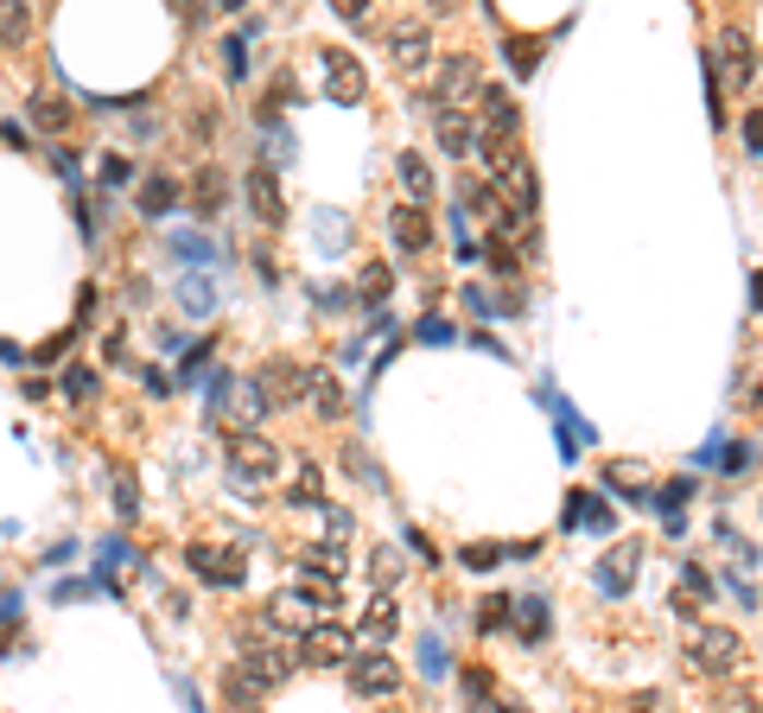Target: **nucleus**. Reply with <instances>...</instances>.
<instances>
[{
	"label": "nucleus",
	"mask_w": 763,
	"mask_h": 713,
	"mask_svg": "<svg viewBox=\"0 0 763 713\" xmlns=\"http://www.w3.org/2000/svg\"><path fill=\"white\" fill-rule=\"evenodd\" d=\"M751 663V643L738 638L731 625H693L688 631V669L700 676H738Z\"/></svg>",
	"instance_id": "obj_1"
},
{
	"label": "nucleus",
	"mask_w": 763,
	"mask_h": 713,
	"mask_svg": "<svg viewBox=\"0 0 763 713\" xmlns=\"http://www.w3.org/2000/svg\"><path fill=\"white\" fill-rule=\"evenodd\" d=\"M484 166H490V191H497L503 204H515V211H528V217H535L541 186H535L528 153H522V147H484Z\"/></svg>",
	"instance_id": "obj_2"
},
{
	"label": "nucleus",
	"mask_w": 763,
	"mask_h": 713,
	"mask_svg": "<svg viewBox=\"0 0 763 713\" xmlns=\"http://www.w3.org/2000/svg\"><path fill=\"white\" fill-rule=\"evenodd\" d=\"M223 465H229V485H236V490H261V485H274V478H281V447H274V440H261V433H236Z\"/></svg>",
	"instance_id": "obj_3"
},
{
	"label": "nucleus",
	"mask_w": 763,
	"mask_h": 713,
	"mask_svg": "<svg viewBox=\"0 0 763 713\" xmlns=\"http://www.w3.org/2000/svg\"><path fill=\"white\" fill-rule=\"evenodd\" d=\"M267 402H261V389L254 382H236V376H211V420H236L242 433H254L261 420H267Z\"/></svg>",
	"instance_id": "obj_4"
},
{
	"label": "nucleus",
	"mask_w": 763,
	"mask_h": 713,
	"mask_svg": "<svg viewBox=\"0 0 763 713\" xmlns=\"http://www.w3.org/2000/svg\"><path fill=\"white\" fill-rule=\"evenodd\" d=\"M484 90V64H477L472 51H452L445 64H439V76H433V96L420 103V109L433 115V109H452V103H465V96H477Z\"/></svg>",
	"instance_id": "obj_5"
},
{
	"label": "nucleus",
	"mask_w": 763,
	"mask_h": 713,
	"mask_svg": "<svg viewBox=\"0 0 763 713\" xmlns=\"http://www.w3.org/2000/svg\"><path fill=\"white\" fill-rule=\"evenodd\" d=\"M344 681H350V694H363V701H389L401 688V669H395L389 650H363V656L344 663Z\"/></svg>",
	"instance_id": "obj_6"
},
{
	"label": "nucleus",
	"mask_w": 763,
	"mask_h": 713,
	"mask_svg": "<svg viewBox=\"0 0 763 713\" xmlns=\"http://www.w3.org/2000/svg\"><path fill=\"white\" fill-rule=\"evenodd\" d=\"M261 618H267V631H274V638H281V631L306 638L312 625H325V599H319V593H274Z\"/></svg>",
	"instance_id": "obj_7"
},
{
	"label": "nucleus",
	"mask_w": 763,
	"mask_h": 713,
	"mask_svg": "<svg viewBox=\"0 0 763 713\" xmlns=\"http://www.w3.org/2000/svg\"><path fill=\"white\" fill-rule=\"evenodd\" d=\"M184 567L204 580V586H242V548H223V542H191L184 548Z\"/></svg>",
	"instance_id": "obj_8"
},
{
	"label": "nucleus",
	"mask_w": 763,
	"mask_h": 713,
	"mask_svg": "<svg viewBox=\"0 0 763 713\" xmlns=\"http://www.w3.org/2000/svg\"><path fill=\"white\" fill-rule=\"evenodd\" d=\"M636 580H643V542H618L605 561L592 567V586H598L605 599H623V593H636Z\"/></svg>",
	"instance_id": "obj_9"
},
{
	"label": "nucleus",
	"mask_w": 763,
	"mask_h": 713,
	"mask_svg": "<svg viewBox=\"0 0 763 713\" xmlns=\"http://www.w3.org/2000/svg\"><path fill=\"white\" fill-rule=\"evenodd\" d=\"M306 370H312V364H299V357H274V364H261V376H254L261 402H267V408H293V402L306 395Z\"/></svg>",
	"instance_id": "obj_10"
},
{
	"label": "nucleus",
	"mask_w": 763,
	"mask_h": 713,
	"mask_svg": "<svg viewBox=\"0 0 763 713\" xmlns=\"http://www.w3.org/2000/svg\"><path fill=\"white\" fill-rule=\"evenodd\" d=\"M389 58H395V71H420L427 58H433V20H389Z\"/></svg>",
	"instance_id": "obj_11"
},
{
	"label": "nucleus",
	"mask_w": 763,
	"mask_h": 713,
	"mask_svg": "<svg viewBox=\"0 0 763 713\" xmlns=\"http://www.w3.org/2000/svg\"><path fill=\"white\" fill-rule=\"evenodd\" d=\"M325 90H331V103H363L369 96V71H363V58L357 51H344V45H331L325 51Z\"/></svg>",
	"instance_id": "obj_12"
},
{
	"label": "nucleus",
	"mask_w": 763,
	"mask_h": 713,
	"mask_svg": "<svg viewBox=\"0 0 763 713\" xmlns=\"http://www.w3.org/2000/svg\"><path fill=\"white\" fill-rule=\"evenodd\" d=\"M293 656H306L312 669H344V663H350V631L325 618V625H312V631L299 638V650H293Z\"/></svg>",
	"instance_id": "obj_13"
},
{
	"label": "nucleus",
	"mask_w": 763,
	"mask_h": 713,
	"mask_svg": "<svg viewBox=\"0 0 763 713\" xmlns=\"http://www.w3.org/2000/svg\"><path fill=\"white\" fill-rule=\"evenodd\" d=\"M242 198H249L254 224H281L287 217V191H281V173L274 166H254L249 179H242Z\"/></svg>",
	"instance_id": "obj_14"
},
{
	"label": "nucleus",
	"mask_w": 763,
	"mask_h": 713,
	"mask_svg": "<svg viewBox=\"0 0 763 713\" xmlns=\"http://www.w3.org/2000/svg\"><path fill=\"white\" fill-rule=\"evenodd\" d=\"M389 236H395L401 256H427V249H433V211L395 204V211H389Z\"/></svg>",
	"instance_id": "obj_15"
},
{
	"label": "nucleus",
	"mask_w": 763,
	"mask_h": 713,
	"mask_svg": "<svg viewBox=\"0 0 763 713\" xmlns=\"http://www.w3.org/2000/svg\"><path fill=\"white\" fill-rule=\"evenodd\" d=\"M713 71H731L738 83H751L758 76V45H751V33H738V26H726L719 33V58H706Z\"/></svg>",
	"instance_id": "obj_16"
},
{
	"label": "nucleus",
	"mask_w": 763,
	"mask_h": 713,
	"mask_svg": "<svg viewBox=\"0 0 763 713\" xmlns=\"http://www.w3.org/2000/svg\"><path fill=\"white\" fill-rule=\"evenodd\" d=\"M433 134H439V147L452 153V159L477 153V121H472V109H433Z\"/></svg>",
	"instance_id": "obj_17"
},
{
	"label": "nucleus",
	"mask_w": 763,
	"mask_h": 713,
	"mask_svg": "<svg viewBox=\"0 0 763 713\" xmlns=\"http://www.w3.org/2000/svg\"><path fill=\"white\" fill-rule=\"evenodd\" d=\"M567 528H592V535H611L618 528V510L598 497V490H573L567 497Z\"/></svg>",
	"instance_id": "obj_18"
},
{
	"label": "nucleus",
	"mask_w": 763,
	"mask_h": 713,
	"mask_svg": "<svg viewBox=\"0 0 763 713\" xmlns=\"http://www.w3.org/2000/svg\"><path fill=\"white\" fill-rule=\"evenodd\" d=\"M509 625H515V638L522 643H547V631H553V611H547L541 593H522V599H509Z\"/></svg>",
	"instance_id": "obj_19"
},
{
	"label": "nucleus",
	"mask_w": 763,
	"mask_h": 713,
	"mask_svg": "<svg viewBox=\"0 0 763 713\" xmlns=\"http://www.w3.org/2000/svg\"><path fill=\"white\" fill-rule=\"evenodd\" d=\"M395 173H401V186H407V204H433V191H439V179H433V159L427 153H401L395 159Z\"/></svg>",
	"instance_id": "obj_20"
},
{
	"label": "nucleus",
	"mask_w": 763,
	"mask_h": 713,
	"mask_svg": "<svg viewBox=\"0 0 763 713\" xmlns=\"http://www.w3.org/2000/svg\"><path fill=\"white\" fill-rule=\"evenodd\" d=\"M299 402H312L319 420H337V414H344V382L331 370H306V395H299Z\"/></svg>",
	"instance_id": "obj_21"
},
{
	"label": "nucleus",
	"mask_w": 763,
	"mask_h": 713,
	"mask_svg": "<svg viewBox=\"0 0 763 713\" xmlns=\"http://www.w3.org/2000/svg\"><path fill=\"white\" fill-rule=\"evenodd\" d=\"M38 33V13L33 7H20V0H0V45L7 51H26Z\"/></svg>",
	"instance_id": "obj_22"
},
{
	"label": "nucleus",
	"mask_w": 763,
	"mask_h": 713,
	"mask_svg": "<svg viewBox=\"0 0 763 713\" xmlns=\"http://www.w3.org/2000/svg\"><path fill=\"white\" fill-rule=\"evenodd\" d=\"M134 204H141V217H153V224H159V217H172V204H179V179H172V173L141 179V198H134Z\"/></svg>",
	"instance_id": "obj_23"
},
{
	"label": "nucleus",
	"mask_w": 763,
	"mask_h": 713,
	"mask_svg": "<svg viewBox=\"0 0 763 713\" xmlns=\"http://www.w3.org/2000/svg\"><path fill=\"white\" fill-rule=\"evenodd\" d=\"M458 561L472 567V573H490L497 561H535V542H503V548H497V542H477V548H465Z\"/></svg>",
	"instance_id": "obj_24"
},
{
	"label": "nucleus",
	"mask_w": 763,
	"mask_h": 713,
	"mask_svg": "<svg viewBox=\"0 0 763 713\" xmlns=\"http://www.w3.org/2000/svg\"><path fill=\"white\" fill-rule=\"evenodd\" d=\"M223 701H236V708H261V701H267V681L254 676L249 663H229V669H223Z\"/></svg>",
	"instance_id": "obj_25"
},
{
	"label": "nucleus",
	"mask_w": 763,
	"mask_h": 713,
	"mask_svg": "<svg viewBox=\"0 0 763 713\" xmlns=\"http://www.w3.org/2000/svg\"><path fill=\"white\" fill-rule=\"evenodd\" d=\"M299 567H306V580H312V586H331V593H337V580H344V555H337L331 542L299 548Z\"/></svg>",
	"instance_id": "obj_26"
},
{
	"label": "nucleus",
	"mask_w": 763,
	"mask_h": 713,
	"mask_svg": "<svg viewBox=\"0 0 763 713\" xmlns=\"http://www.w3.org/2000/svg\"><path fill=\"white\" fill-rule=\"evenodd\" d=\"M452 198H458V211H465V217H484V224H490V211L503 204V198L490 191V179H477V173H465V179H458V191H452Z\"/></svg>",
	"instance_id": "obj_27"
},
{
	"label": "nucleus",
	"mask_w": 763,
	"mask_h": 713,
	"mask_svg": "<svg viewBox=\"0 0 763 713\" xmlns=\"http://www.w3.org/2000/svg\"><path fill=\"white\" fill-rule=\"evenodd\" d=\"M71 103H64V96H33V103H26V121H33L38 134H64V128H71Z\"/></svg>",
	"instance_id": "obj_28"
},
{
	"label": "nucleus",
	"mask_w": 763,
	"mask_h": 713,
	"mask_svg": "<svg viewBox=\"0 0 763 713\" xmlns=\"http://www.w3.org/2000/svg\"><path fill=\"white\" fill-rule=\"evenodd\" d=\"M179 312L184 319H211V312H217V287H211L204 274H184L179 281Z\"/></svg>",
	"instance_id": "obj_29"
},
{
	"label": "nucleus",
	"mask_w": 763,
	"mask_h": 713,
	"mask_svg": "<svg viewBox=\"0 0 763 713\" xmlns=\"http://www.w3.org/2000/svg\"><path fill=\"white\" fill-rule=\"evenodd\" d=\"M401 631V611H395V599H369V611H363V638H375V643H389Z\"/></svg>",
	"instance_id": "obj_30"
},
{
	"label": "nucleus",
	"mask_w": 763,
	"mask_h": 713,
	"mask_svg": "<svg viewBox=\"0 0 763 713\" xmlns=\"http://www.w3.org/2000/svg\"><path fill=\"white\" fill-rule=\"evenodd\" d=\"M503 58H509V71H515V76H535V71H541V38L509 33L503 38Z\"/></svg>",
	"instance_id": "obj_31"
},
{
	"label": "nucleus",
	"mask_w": 763,
	"mask_h": 713,
	"mask_svg": "<svg viewBox=\"0 0 763 713\" xmlns=\"http://www.w3.org/2000/svg\"><path fill=\"white\" fill-rule=\"evenodd\" d=\"M172 256L191 262V268H211V262H217V242H211L204 229H179V236H172Z\"/></svg>",
	"instance_id": "obj_32"
},
{
	"label": "nucleus",
	"mask_w": 763,
	"mask_h": 713,
	"mask_svg": "<svg viewBox=\"0 0 763 713\" xmlns=\"http://www.w3.org/2000/svg\"><path fill=\"white\" fill-rule=\"evenodd\" d=\"M420 676H427V681L452 676V643L439 638V631H427V638H420Z\"/></svg>",
	"instance_id": "obj_33"
},
{
	"label": "nucleus",
	"mask_w": 763,
	"mask_h": 713,
	"mask_svg": "<svg viewBox=\"0 0 763 713\" xmlns=\"http://www.w3.org/2000/svg\"><path fill=\"white\" fill-rule=\"evenodd\" d=\"M191 204H198V217H217V204H223V173L217 166H204V173L191 179Z\"/></svg>",
	"instance_id": "obj_34"
},
{
	"label": "nucleus",
	"mask_w": 763,
	"mask_h": 713,
	"mask_svg": "<svg viewBox=\"0 0 763 713\" xmlns=\"http://www.w3.org/2000/svg\"><path fill=\"white\" fill-rule=\"evenodd\" d=\"M649 503H655V510H661V516H668V523H681V510H688V503H693V478H668V485L655 490Z\"/></svg>",
	"instance_id": "obj_35"
},
{
	"label": "nucleus",
	"mask_w": 763,
	"mask_h": 713,
	"mask_svg": "<svg viewBox=\"0 0 763 713\" xmlns=\"http://www.w3.org/2000/svg\"><path fill=\"white\" fill-rule=\"evenodd\" d=\"M401 573H407V567H401V548L375 542V548H369V580H375V586H395Z\"/></svg>",
	"instance_id": "obj_36"
},
{
	"label": "nucleus",
	"mask_w": 763,
	"mask_h": 713,
	"mask_svg": "<svg viewBox=\"0 0 763 713\" xmlns=\"http://www.w3.org/2000/svg\"><path fill=\"white\" fill-rule=\"evenodd\" d=\"M357 294H363L369 306H382L389 294H395V268H389V262H369L363 281H357Z\"/></svg>",
	"instance_id": "obj_37"
},
{
	"label": "nucleus",
	"mask_w": 763,
	"mask_h": 713,
	"mask_svg": "<svg viewBox=\"0 0 763 713\" xmlns=\"http://www.w3.org/2000/svg\"><path fill=\"white\" fill-rule=\"evenodd\" d=\"M319 490H325V472H319L312 459H299V472H293L287 497H293V503H319Z\"/></svg>",
	"instance_id": "obj_38"
},
{
	"label": "nucleus",
	"mask_w": 763,
	"mask_h": 713,
	"mask_svg": "<svg viewBox=\"0 0 763 713\" xmlns=\"http://www.w3.org/2000/svg\"><path fill=\"white\" fill-rule=\"evenodd\" d=\"M477 262H490V274L515 281V274H522V249H509V242H484V249H477Z\"/></svg>",
	"instance_id": "obj_39"
},
{
	"label": "nucleus",
	"mask_w": 763,
	"mask_h": 713,
	"mask_svg": "<svg viewBox=\"0 0 763 713\" xmlns=\"http://www.w3.org/2000/svg\"><path fill=\"white\" fill-rule=\"evenodd\" d=\"M217 64H223V76H229V83H242V76H249V51H242V38H236V33L217 45Z\"/></svg>",
	"instance_id": "obj_40"
},
{
	"label": "nucleus",
	"mask_w": 763,
	"mask_h": 713,
	"mask_svg": "<svg viewBox=\"0 0 763 713\" xmlns=\"http://www.w3.org/2000/svg\"><path fill=\"white\" fill-rule=\"evenodd\" d=\"M287 103H293V76L281 71V76H274V83H267V96H261V109H254V115H261V121L274 128V115L287 109Z\"/></svg>",
	"instance_id": "obj_41"
},
{
	"label": "nucleus",
	"mask_w": 763,
	"mask_h": 713,
	"mask_svg": "<svg viewBox=\"0 0 763 713\" xmlns=\"http://www.w3.org/2000/svg\"><path fill=\"white\" fill-rule=\"evenodd\" d=\"M458 681H465V701H472V708H477V701H490V694H497V676H490L484 663H465V676H458Z\"/></svg>",
	"instance_id": "obj_42"
},
{
	"label": "nucleus",
	"mask_w": 763,
	"mask_h": 713,
	"mask_svg": "<svg viewBox=\"0 0 763 713\" xmlns=\"http://www.w3.org/2000/svg\"><path fill=\"white\" fill-rule=\"evenodd\" d=\"M64 395H71V402H96V370H90V364H71V370H64Z\"/></svg>",
	"instance_id": "obj_43"
},
{
	"label": "nucleus",
	"mask_w": 763,
	"mask_h": 713,
	"mask_svg": "<svg viewBox=\"0 0 763 713\" xmlns=\"http://www.w3.org/2000/svg\"><path fill=\"white\" fill-rule=\"evenodd\" d=\"M472 625H477V631H503V625H509V599H503V593H490V599L477 605Z\"/></svg>",
	"instance_id": "obj_44"
},
{
	"label": "nucleus",
	"mask_w": 763,
	"mask_h": 713,
	"mask_svg": "<svg viewBox=\"0 0 763 713\" xmlns=\"http://www.w3.org/2000/svg\"><path fill=\"white\" fill-rule=\"evenodd\" d=\"M319 516H325V542H331V548L357 528V516H350V510H337V503H319Z\"/></svg>",
	"instance_id": "obj_45"
},
{
	"label": "nucleus",
	"mask_w": 763,
	"mask_h": 713,
	"mask_svg": "<svg viewBox=\"0 0 763 713\" xmlns=\"http://www.w3.org/2000/svg\"><path fill=\"white\" fill-rule=\"evenodd\" d=\"M211 350H217L211 338L191 344V350H184V364H179V382H198V376H204V364H211Z\"/></svg>",
	"instance_id": "obj_46"
},
{
	"label": "nucleus",
	"mask_w": 763,
	"mask_h": 713,
	"mask_svg": "<svg viewBox=\"0 0 763 713\" xmlns=\"http://www.w3.org/2000/svg\"><path fill=\"white\" fill-rule=\"evenodd\" d=\"M675 593H681V599H693V605H700V599H706V593H713V580H706V573H700V567H681V586H675Z\"/></svg>",
	"instance_id": "obj_47"
},
{
	"label": "nucleus",
	"mask_w": 763,
	"mask_h": 713,
	"mask_svg": "<svg viewBox=\"0 0 763 713\" xmlns=\"http://www.w3.org/2000/svg\"><path fill=\"white\" fill-rule=\"evenodd\" d=\"M719 459H726V472H751L758 447H751V440H726V447H719Z\"/></svg>",
	"instance_id": "obj_48"
},
{
	"label": "nucleus",
	"mask_w": 763,
	"mask_h": 713,
	"mask_svg": "<svg viewBox=\"0 0 763 713\" xmlns=\"http://www.w3.org/2000/svg\"><path fill=\"white\" fill-rule=\"evenodd\" d=\"M134 179V159H121V153H103V186H128Z\"/></svg>",
	"instance_id": "obj_49"
},
{
	"label": "nucleus",
	"mask_w": 763,
	"mask_h": 713,
	"mask_svg": "<svg viewBox=\"0 0 763 713\" xmlns=\"http://www.w3.org/2000/svg\"><path fill=\"white\" fill-rule=\"evenodd\" d=\"M407 548H414V555H420L427 567H439V542L427 535V528H407Z\"/></svg>",
	"instance_id": "obj_50"
},
{
	"label": "nucleus",
	"mask_w": 763,
	"mask_h": 713,
	"mask_svg": "<svg viewBox=\"0 0 763 713\" xmlns=\"http://www.w3.org/2000/svg\"><path fill=\"white\" fill-rule=\"evenodd\" d=\"M71 338H76V332H58V338H45L33 357H26V364H51V357H64V350H71Z\"/></svg>",
	"instance_id": "obj_51"
},
{
	"label": "nucleus",
	"mask_w": 763,
	"mask_h": 713,
	"mask_svg": "<svg viewBox=\"0 0 763 713\" xmlns=\"http://www.w3.org/2000/svg\"><path fill=\"white\" fill-rule=\"evenodd\" d=\"M458 300H465V312H477V319H497V300H490L484 287H465Z\"/></svg>",
	"instance_id": "obj_52"
},
{
	"label": "nucleus",
	"mask_w": 763,
	"mask_h": 713,
	"mask_svg": "<svg viewBox=\"0 0 763 713\" xmlns=\"http://www.w3.org/2000/svg\"><path fill=\"white\" fill-rule=\"evenodd\" d=\"M115 503H121V516H141V490H134V478H115Z\"/></svg>",
	"instance_id": "obj_53"
},
{
	"label": "nucleus",
	"mask_w": 763,
	"mask_h": 713,
	"mask_svg": "<svg viewBox=\"0 0 763 713\" xmlns=\"http://www.w3.org/2000/svg\"><path fill=\"white\" fill-rule=\"evenodd\" d=\"M420 338H427V344H452V338H458V325H445V319H420Z\"/></svg>",
	"instance_id": "obj_54"
},
{
	"label": "nucleus",
	"mask_w": 763,
	"mask_h": 713,
	"mask_svg": "<svg viewBox=\"0 0 763 713\" xmlns=\"http://www.w3.org/2000/svg\"><path fill=\"white\" fill-rule=\"evenodd\" d=\"M13 625H20V599L7 593V599H0V650H7V638H13Z\"/></svg>",
	"instance_id": "obj_55"
},
{
	"label": "nucleus",
	"mask_w": 763,
	"mask_h": 713,
	"mask_svg": "<svg viewBox=\"0 0 763 713\" xmlns=\"http://www.w3.org/2000/svg\"><path fill=\"white\" fill-rule=\"evenodd\" d=\"M312 300H319V312H337V306H350V294H344V287H319Z\"/></svg>",
	"instance_id": "obj_56"
},
{
	"label": "nucleus",
	"mask_w": 763,
	"mask_h": 713,
	"mask_svg": "<svg viewBox=\"0 0 763 713\" xmlns=\"http://www.w3.org/2000/svg\"><path fill=\"white\" fill-rule=\"evenodd\" d=\"M103 357H109V364H121V357H128V332H109V338H103Z\"/></svg>",
	"instance_id": "obj_57"
},
{
	"label": "nucleus",
	"mask_w": 763,
	"mask_h": 713,
	"mask_svg": "<svg viewBox=\"0 0 763 713\" xmlns=\"http://www.w3.org/2000/svg\"><path fill=\"white\" fill-rule=\"evenodd\" d=\"M337 13H344L350 26H363V20H369V0H337Z\"/></svg>",
	"instance_id": "obj_58"
},
{
	"label": "nucleus",
	"mask_w": 763,
	"mask_h": 713,
	"mask_svg": "<svg viewBox=\"0 0 763 713\" xmlns=\"http://www.w3.org/2000/svg\"><path fill=\"white\" fill-rule=\"evenodd\" d=\"M477 713H528L522 701H503V694H490V701H477Z\"/></svg>",
	"instance_id": "obj_59"
},
{
	"label": "nucleus",
	"mask_w": 763,
	"mask_h": 713,
	"mask_svg": "<svg viewBox=\"0 0 763 713\" xmlns=\"http://www.w3.org/2000/svg\"><path fill=\"white\" fill-rule=\"evenodd\" d=\"M744 147H751V159H758V147H763V128H758V115H744Z\"/></svg>",
	"instance_id": "obj_60"
},
{
	"label": "nucleus",
	"mask_w": 763,
	"mask_h": 713,
	"mask_svg": "<svg viewBox=\"0 0 763 713\" xmlns=\"http://www.w3.org/2000/svg\"><path fill=\"white\" fill-rule=\"evenodd\" d=\"M0 364H26V350H20V344H7V338H0Z\"/></svg>",
	"instance_id": "obj_61"
},
{
	"label": "nucleus",
	"mask_w": 763,
	"mask_h": 713,
	"mask_svg": "<svg viewBox=\"0 0 763 713\" xmlns=\"http://www.w3.org/2000/svg\"><path fill=\"white\" fill-rule=\"evenodd\" d=\"M223 713H261V708H236V701H223Z\"/></svg>",
	"instance_id": "obj_62"
}]
</instances>
